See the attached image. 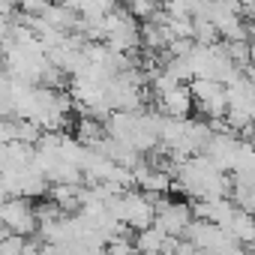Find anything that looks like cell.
Instances as JSON below:
<instances>
[{"label": "cell", "mask_w": 255, "mask_h": 255, "mask_svg": "<svg viewBox=\"0 0 255 255\" xmlns=\"http://www.w3.org/2000/svg\"><path fill=\"white\" fill-rule=\"evenodd\" d=\"M0 225H3L9 234H21V237H33L39 231V219L33 210L30 198H3L0 201Z\"/></svg>", "instance_id": "1"}, {"label": "cell", "mask_w": 255, "mask_h": 255, "mask_svg": "<svg viewBox=\"0 0 255 255\" xmlns=\"http://www.w3.org/2000/svg\"><path fill=\"white\" fill-rule=\"evenodd\" d=\"M189 93H192L195 111H201V114H204V120L225 117V111H228L225 84L210 81V78H192V81H189Z\"/></svg>", "instance_id": "2"}, {"label": "cell", "mask_w": 255, "mask_h": 255, "mask_svg": "<svg viewBox=\"0 0 255 255\" xmlns=\"http://www.w3.org/2000/svg\"><path fill=\"white\" fill-rule=\"evenodd\" d=\"M189 222H192V204H186V201H171L168 195L159 198V204H156V219H153V225H156L159 231H165V234H171V237H180Z\"/></svg>", "instance_id": "3"}, {"label": "cell", "mask_w": 255, "mask_h": 255, "mask_svg": "<svg viewBox=\"0 0 255 255\" xmlns=\"http://www.w3.org/2000/svg\"><path fill=\"white\" fill-rule=\"evenodd\" d=\"M153 108L165 117H174V120H186L192 117L195 111V102H192V93H189V84H177L171 87L168 93H162L159 99H153Z\"/></svg>", "instance_id": "4"}, {"label": "cell", "mask_w": 255, "mask_h": 255, "mask_svg": "<svg viewBox=\"0 0 255 255\" xmlns=\"http://www.w3.org/2000/svg\"><path fill=\"white\" fill-rule=\"evenodd\" d=\"M105 135H108V132H105V123H99V120H93V117H78V120H75V141H78V144H84V147L93 150Z\"/></svg>", "instance_id": "5"}, {"label": "cell", "mask_w": 255, "mask_h": 255, "mask_svg": "<svg viewBox=\"0 0 255 255\" xmlns=\"http://www.w3.org/2000/svg\"><path fill=\"white\" fill-rule=\"evenodd\" d=\"M165 0H123V9L129 12L135 21H150L159 9H162Z\"/></svg>", "instance_id": "6"}, {"label": "cell", "mask_w": 255, "mask_h": 255, "mask_svg": "<svg viewBox=\"0 0 255 255\" xmlns=\"http://www.w3.org/2000/svg\"><path fill=\"white\" fill-rule=\"evenodd\" d=\"M192 42L207 48V45H219L222 39H219V30L210 18H192Z\"/></svg>", "instance_id": "7"}, {"label": "cell", "mask_w": 255, "mask_h": 255, "mask_svg": "<svg viewBox=\"0 0 255 255\" xmlns=\"http://www.w3.org/2000/svg\"><path fill=\"white\" fill-rule=\"evenodd\" d=\"M165 231H159L156 225H150V228H144V231H135V249H138V255L141 252H162V243H165Z\"/></svg>", "instance_id": "8"}, {"label": "cell", "mask_w": 255, "mask_h": 255, "mask_svg": "<svg viewBox=\"0 0 255 255\" xmlns=\"http://www.w3.org/2000/svg\"><path fill=\"white\" fill-rule=\"evenodd\" d=\"M222 48H225L228 60H231L237 69L246 72V66H249V42H222Z\"/></svg>", "instance_id": "9"}, {"label": "cell", "mask_w": 255, "mask_h": 255, "mask_svg": "<svg viewBox=\"0 0 255 255\" xmlns=\"http://www.w3.org/2000/svg\"><path fill=\"white\" fill-rule=\"evenodd\" d=\"M51 3H54V0H18V12H24V15H42Z\"/></svg>", "instance_id": "10"}]
</instances>
